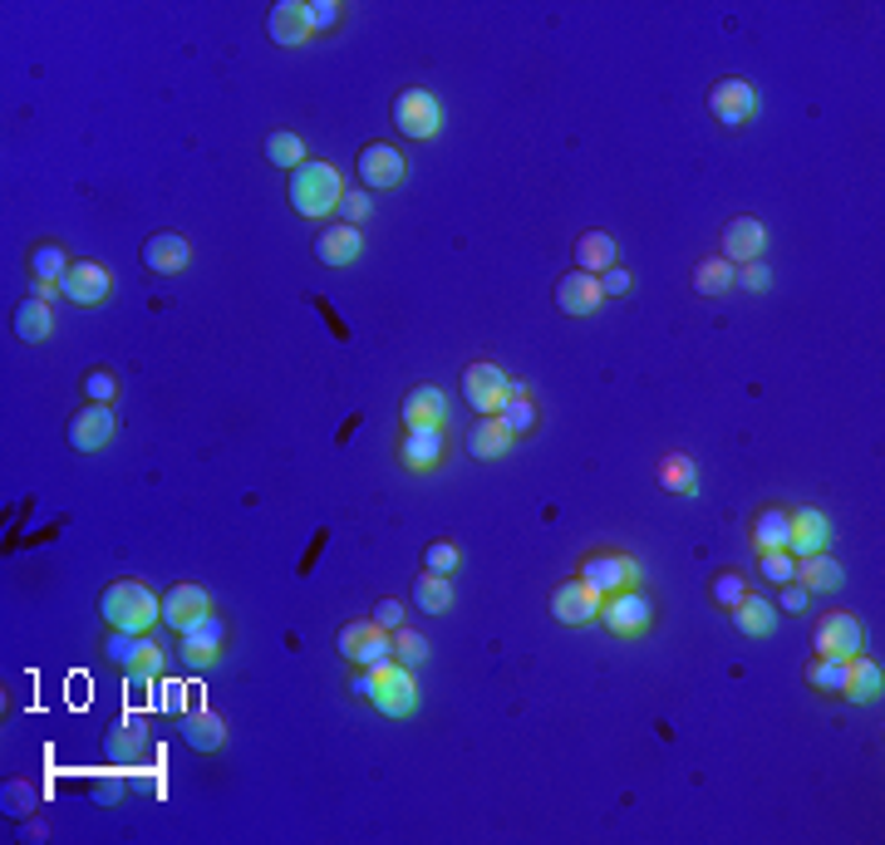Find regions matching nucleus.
<instances>
[{"instance_id":"4c0bfd02","label":"nucleus","mask_w":885,"mask_h":845,"mask_svg":"<svg viewBox=\"0 0 885 845\" xmlns=\"http://www.w3.org/2000/svg\"><path fill=\"white\" fill-rule=\"evenodd\" d=\"M694 291H698V295H724V291H734V266H728L724 256L698 261V266H694Z\"/></svg>"},{"instance_id":"423d86ee","label":"nucleus","mask_w":885,"mask_h":845,"mask_svg":"<svg viewBox=\"0 0 885 845\" xmlns=\"http://www.w3.org/2000/svg\"><path fill=\"white\" fill-rule=\"evenodd\" d=\"M340 654L355 668H379V664H389L393 658V634L379 630L375 620H349L340 630Z\"/></svg>"},{"instance_id":"c9c22d12","label":"nucleus","mask_w":885,"mask_h":845,"mask_svg":"<svg viewBox=\"0 0 885 845\" xmlns=\"http://www.w3.org/2000/svg\"><path fill=\"white\" fill-rule=\"evenodd\" d=\"M660 487L664 492H679V497H694L698 492V467H694V457H684V453H670L660 463Z\"/></svg>"},{"instance_id":"680f3d73","label":"nucleus","mask_w":885,"mask_h":845,"mask_svg":"<svg viewBox=\"0 0 885 845\" xmlns=\"http://www.w3.org/2000/svg\"><path fill=\"white\" fill-rule=\"evenodd\" d=\"M349 694H355V698H369V694H375V674H369V668H359L355 684H349Z\"/></svg>"},{"instance_id":"f704fd0d","label":"nucleus","mask_w":885,"mask_h":845,"mask_svg":"<svg viewBox=\"0 0 885 845\" xmlns=\"http://www.w3.org/2000/svg\"><path fill=\"white\" fill-rule=\"evenodd\" d=\"M162 668H168V654H162L158 644H152L148 634H144V640H138V649H134V658H128V668H124V674H128V688L152 684V678H158Z\"/></svg>"},{"instance_id":"49530a36","label":"nucleus","mask_w":885,"mask_h":845,"mask_svg":"<svg viewBox=\"0 0 885 845\" xmlns=\"http://www.w3.org/2000/svg\"><path fill=\"white\" fill-rule=\"evenodd\" d=\"M340 216H345V226H365L369 216H375V202H369V192H349V188H345Z\"/></svg>"},{"instance_id":"393cba45","label":"nucleus","mask_w":885,"mask_h":845,"mask_svg":"<svg viewBox=\"0 0 885 845\" xmlns=\"http://www.w3.org/2000/svg\"><path fill=\"white\" fill-rule=\"evenodd\" d=\"M188 261H192V251L178 232H158L144 241V266L152 276H178V271H188Z\"/></svg>"},{"instance_id":"a211bd4d","label":"nucleus","mask_w":885,"mask_h":845,"mask_svg":"<svg viewBox=\"0 0 885 845\" xmlns=\"http://www.w3.org/2000/svg\"><path fill=\"white\" fill-rule=\"evenodd\" d=\"M708 108H714L718 124L738 128V124H748V118L758 114V89L742 84V80H724V84H714V94H708Z\"/></svg>"},{"instance_id":"052dcab7","label":"nucleus","mask_w":885,"mask_h":845,"mask_svg":"<svg viewBox=\"0 0 885 845\" xmlns=\"http://www.w3.org/2000/svg\"><path fill=\"white\" fill-rule=\"evenodd\" d=\"M128 792H144V796H158V777H152V772H128Z\"/></svg>"},{"instance_id":"79ce46f5","label":"nucleus","mask_w":885,"mask_h":845,"mask_svg":"<svg viewBox=\"0 0 885 845\" xmlns=\"http://www.w3.org/2000/svg\"><path fill=\"white\" fill-rule=\"evenodd\" d=\"M762 580H772V585H787V580H797V556L792 551H762Z\"/></svg>"},{"instance_id":"a18cd8bd","label":"nucleus","mask_w":885,"mask_h":845,"mask_svg":"<svg viewBox=\"0 0 885 845\" xmlns=\"http://www.w3.org/2000/svg\"><path fill=\"white\" fill-rule=\"evenodd\" d=\"M457 546L453 541H429V551H423V570H439V575H453L457 570Z\"/></svg>"},{"instance_id":"aec40b11","label":"nucleus","mask_w":885,"mask_h":845,"mask_svg":"<svg viewBox=\"0 0 885 845\" xmlns=\"http://www.w3.org/2000/svg\"><path fill=\"white\" fill-rule=\"evenodd\" d=\"M453 419V403H447L443 389L433 383H419V389L403 399V427H447Z\"/></svg>"},{"instance_id":"412c9836","label":"nucleus","mask_w":885,"mask_h":845,"mask_svg":"<svg viewBox=\"0 0 885 845\" xmlns=\"http://www.w3.org/2000/svg\"><path fill=\"white\" fill-rule=\"evenodd\" d=\"M178 738L188 742L192 752H222L226 748V722H222V712H212V708H188L182 712Z\"/></svg>"},{"instance_id":"8fccbe9b","label":"nucleus","mask_w":885,"mask_h":845,"mask_svg":"<svg viewBox=\"0 0 885 845\" xmlns=\"http://www.w3.org/2000/svg\"><path fill=\"white\" fill-rule=\"evenodd\" d=\"M138 640H144V634H128V630H108V644H104V654L114 658L118 668H128V658H134V649H138Z\"/></svg>"},{"instance_id":"c03bdc74","label":"nucleus","mask_w":885,"mask_h":845,"mask_svg":"<svg viewBox=\"0 0 885 845\" xmlns=\"http://www.w3.org/2000/svg\"><path fill=\"white\" fill-rule=\"evenodd\" d=\"M497 419L507 423L512 433H531V427H537V403H531V399H512L507 409L497 413Z\"/></svg>"},{"instance_id":"5701e85b","label":"nucleus","mask_w":885,"mask_h":845,"mask_svg":"<svg viewBox=\"0 0 885 845\" xmlns=\"http://www.w3.org/2000/svg\"><path fill=\"white\" fill-rule=\"evenodd\" d=\"M881 694H885V674H881V664L876 658H861V654H851L846 658V688H841V698L846 704H881Z\"/></svg>"},{"instance_id":"e2e57ef3","label":"nucleus","mask_w":885,"mask_h":845,"mask_svg":"<svg viewBox=\"0 0 885 845\" xmlns=\"http://www.w3.org/2000/svg\"><path fill=\"white\" fill-rule=\"evenodd\" d=\"M20 836H25V841H45V836H50V831H45V826H40V821H30V826H25V831H20Z\"/></svg>"},{"instance_id":"a878e982","label":"nucleus","mask_w":885,"mask_h":845,"mask_svg":"<svg viewBox=\"0 0 885 845\" xmlns=\"http://www.w3.org/2000/svg\"><path fill=\"white\" fill-rule=\"evenodd\" d=\"M104 752H108V762L114 767H134L138 757L148 752V722L138 718V712L134 718H124V722H114V728H108Z\"/></svg>"},{"instance_id":"9b49d317","label":"nucleus","mask_w":885,"mask_h":845,"mask_svg":"<svg viewBox=\"0 0 885 845\" xmlns=\"http://www.w3.org/2000/svg\"><path fill=\"white\" fill-rule=\"evenodd\" d=\"M60 291H64V300H70V305H84V310H94V305L108 300V291H114V276H108V266H98V261H74V266L64 271Z\"/></svg>"},{"instance_id":"6e6552de","label":"nucleus","mask_w":885,"mask_h":845,"mask_svg":"<svg viewBox=\"0 0 885 845\" xmlns=\"http://www.w3.org/2000/svg\"><path fill=\"white\" fill-rule=\"evenodd\" d=\"M393 124L403 138H433L443 128V104L429 89H403L393 98Z\"/></svg>"},{"instance_id":"ddd939ff","label":"nucleus","mask_w":885,"mask_h":845,"mask_svg":"<svg viewBox=\"0 0 885 845\" xmlns=\"http://www.w3.org/2000/svg\"><path fill=\"white\" fill-rule=\"evenodd\" d=\"M114 409L108 403H84L80 413L70 419V447L74 453H98V447H108V437H114Z\"/></svg>"},{"instance_id":"09e8293b","label":"nucleus","mask_w":885,"mask_h":845,"mask_svg":"<svg viewBox=\"0 0 885 845\" xmlns=\"http://www.w3.org/2000/svg\"><path fill=\"white\" fill-rule=\"evenodd\" d=\"M114 393H118V379L108 374V369H89V374H84V399L89 403H108Z\"/></svg>"},{"instance_id":"bf43d9fd","label":"nucleus","mask_w":885,"mask_h":845,"mask_svg":"<svg viewBox=\"0 0 885 845\" xmlns=\"http://www.w3.org/2000/svg\"><path fill=\"white\" fill-rule=\"evenodd\" d=\"M54 295H64V291H60V281H35V276H30V300L54 305Z\"/></svg>"},{"instance_id":"39448f33","label":"nucleus","mask_w":885,"mask_h":845,"mask_svg":"<svg viewBox=\"0 0 885 845\" xmlns=\"http://www.w3.org/2000/svg\"><path fill=\"white\" fill-rule=\"evenodd\" d=\"M581 580L605 600V595H620V590H640L644 570H640V561H630V556H620V551H596V556H586Z\"/></svg>"},{"instance_id":"bb28decb","label":"nucleus","mask_w":885,"mask_h":845,"mask_svg":"<svg viewBox=\"0 0 885 845\" xmlns=\"http://www.w3.org/2000/svg\"><path fill=\"white\" fill-rule=\"evenodd\" d=\"M266 30H271V40H276V45H305V40L315 35L310 15H305V0H281V6H271Z\"/></svg>"},{"instance_id":"f3484780","label":"nucleus","mask_w":885,"mask_h":845,"mask_svg":"<svg viewBox=\"0 0 885 845\" xmlns=\"http://www.w3.org/2000/svg\"><path fill=\"white\" fill-rule=\"evenodd\" d=\"M202 614H212V595H207L202 585H192V580H182V585H172L168 595H162V624L168 630H188V624H197Z\"/></svg>"},{"instance_id":"cd10ccee","label":"nucleus","mask_w":885,"mask_h":845,"mask_svg":"<svg viewBox=\"0 0 885 845\" xmlns=\"http://www.w3.org/2000/svg\"><path fill=\"white\" fill-rule=\"evenodd\" d=\"M512 447V427L502 419H477L473 433H467V453L477 457V463H492V457H507Z\"/></svg>"},{"instance_id":"c756f323","label":"nucleus","mask_w":885,"mask_h":845,"mask_svg":"<svg viewBox=\"0 0 885 845\" xmlns=\"http://www.w3.org/2000/svg\"><path fill=\"white\" fill-rule=\"evenodd\" d=\"M797 585L802 590H841L846 585V570H841V561H832L826 551L802 556V561H797Z\"/></svg>"},{"instance_id":"7ed1b4c3","label":"nucleus","mask_w":885,"mask_h":845,"mask_svg":"<svg viewBox=\"0 0 885 845\" xmlns=\"http://www.w3.org/2000/svg\"><path fill=\"white\" fill-rule=\"evenodd\" d=\"M463 399L477 419H497L512 399H531V389H527V379L502 374L497 365H467L463 369Z\"/></svg>"},{"instance_id":"0eeeda50","label":"nucleus","mask_w":885,"mask_h":845,"mask_svg":"<svg viewBox=\"0 0 885 845\" xmlns=\"http://www.w3.org/2000/svg\"><path fill=\"white\" fill-rule=\"evenodd\" d=\"M222 644H226V624L217 614H202V620L178 634V658L192 674H202V668H212L222 658Z\"/></svg>"},{"instance_id":"3c124183","label":"nucleus","mask_w":885,"mask_h":845,"mask_svg":"<svg viewBox=\"0 0 885 845\" xmlns=\"http://www.w3.org/2000/svg\"><path fill=\"white\" fill-rule=\"evenodd\" d=\"M734 285H742V291L762 295L772 285V271L762 266V261H748V266H734Z\"/></svg>"},{"instance_id":"603ef678","label":"nucleus","mask_w":885,"mask_h":845,"mask_svg":"<svg viewBox=\"0 0 885 845\" xmlns=\"http://www.w3.org/2000/svg\"><path fill=\"white\" fill-rule=\"evenodd\" d=\"M305 15H310V30L340 25V6H335V0H305Z\"/></svg>"},{"instance_id":"b1692460","label":"nucleus","mask_w":885,"mask_h":845,"mask_svg":"<svg viewBox=\"0 0 885 845\" xmlns=\"http://www.w3.org/2000/svg\"><path fill=\"white\" fill-rule=\"evenodd\" d=\"M359 251H365V232H359V226H345L340 222V226H325V232L315 236V256H320L325 266H335V271L355 266Z\"/></svg>"},{"instance_id":"20e7f679","label":"nucleus","mask_w":885,"mask_h":845,"mask_svg":"<svg viewBox=\"0 0 885 845\" xmlns=\"http://www.w3.org/2000/svg\"><path fill=\"white\" fill-rule=\"evenodd\" d=\"M369 674H375V694H369V704L384 712V718H413V712H419V684H413L409 664L389 658V664L369 668Z\"/></svg>"},{"instance_id":"de8ad7c7","label":"nucleus","mask_w":885,"mask_h":845,"mask_svg":"<svg viewBox=\"0 0 885 845\" xmlns=\"http://www.w3.org/2000/svg\"><path fill=\"white\" fill-rule=\"evenodd\" d=\"M742 595H748V580H742L738 570H724V575L714 580V600H718V605H724V610H734Z\"/></svg>"},{"instance_id":"a19ab883","label":"nucleus","mask_w":885,"mask_h":845,"mask_svg":"<svg viewBox=\"0 0 885 845\" xmlns=\"http://www.w3.org/2000/svg\"><path fill=\"white\" fill-rule=\"evenodd\" d=\"M393 658L409 664V668L429 664V640H423L419 630H393Z\"/></svg>"},{"instance_id":"2f4dec72","label":"nucleus","mask_w":885,"mask_h":845,"mask_svg":"<svg viewBox=\"0 0 885 845\" xmlns=\"http://www.w3.org/2000/svg\"><path fill=\"white\" fill-rule=\"evenodd\" d=\"M413 605L423 614H447L453 610V580L439 575V570H423V575L413 580Z\"/></svg>"},{"instance_id":"4be33fe9","label":"nucleus","mask_w":885,"mask_h":845,"mask_svg":"<svg viewBox=\"0 0 885 845\" xmlns=\"http://www.w3.org/2000/svg\"><path fill=\"white\" fill-rule=\"evenodd\" d=\"M556 305L561 315H596L605 305V291H600V276H586V271H571L556 285Z\"/></svg>"},{"instance_id":"473e14b6","label":"nucleus","mask_w":885,"mask_h":845,"mask_svg":"<svg viewBox=\"0 0 885 845\" xmlns=\"http://www.w3.org/2000/svg\"><path fill=\"white\" fill-rule=\"evenodd\" d=\"M787 536H792V521H787L782 507H768V511L752 517V546H758V556L762 551H787Z\"/></svg>"},{"instance_id":"dca6fc26","label":"nucleus","mask_w":885,"mask_h":845,"mask_svg":"<svg viewBox=\"0 0 885 845\" xmlns=\"http://www.w3.org/2000/svg\"><path fill=\"white\" fill-rule=\"evenodd\" d=\"M768 251V226L758 216H734L724 226V261L728 266H748V261H762Z\"/></svg>"},{"instance_id":"f03ea898","label":"nucleus","mask_w":885,"mask_h":845,"mask_svg":"<svg viewBox=\"0 0 885 845\" xmlns=\"http://www.w3.org/2000/svg\"><path fill=\"white\" fill-rule=\"evenodd\" d=\"M340 197H345V182H340V168L335 162H301L291 178V207L310 222H325L330 212H340Z\"/></svg>"},{"instance_id":"4d7b16f0","label":"nucleus","mask_w":885,"mask_h":845,"mask_svg":"<svg viewBox=\"0 0 885 845\" xmlns=\"http://www.w3.org/2000/svg\"><path fill=\"white\" fill-rule=\"evenodd\" d=\"M807 595H812V590H802V585H792V580H787V585H782V610L787 614H802L807 610Z\"/></svg>"},{"instance_id":"1a4fd4ad","label":"nucleus","mask_w":885,"mask_h":845,"mask_svg":"<svg viewBox=\"0 0 885 845\" xmlns=\"http://www.w3.org/2000/svg\"><path fill=\"white\" fill-rule=\"evenodd\" d=\"M654 620V605L640 595V590H620V595H605L600 600V624H605L610 634H620V640H635V634L650 630Z\"/></svg>"},{"instance_id":"58836bf2","label":"nucleus","mask_w":885,"mask_h":845,"mask_svg":"<svg viewBox=\"0 0 885 845\" xmlns=\"http://www.w3.org/2000/svg\"><path fill=\"white\" fill-rule=\"evenodd\" d=\"M74 261L64 256V246H54V241H45V246H35V256H30V276L35 281H64V271H70Z\"/></svg>"},{"instance_id":"72a5a7b5","label":"nucleus","mask_w":885,"mask_h":845,"mask_svg":"<svg viewBox=\"0 0 885 845\" xmlns=\"http://www.w3.org/2000/svg\"><path fill=\"white\" fill-rule=\"evenodd\" d=\"M15 335L25 339V345H45V339L54 335V310L45 300H25L15 310Z\"/></svg>"},{"instance_id":"864d4df0","label":"nucleus","mask_w":885,"mask_h":845,"mask_svg":"<svg viewBox=\"0 0 885 845\" xmlns=\"http://www.w3.org/2000/svg\"><path fill=\"white\" fill-rule=\"evenodd\" d=\"M375 624H379V630H403V605H399V600H379V605H375Z\"/></svg>"},{"instance_id":"13d9d810","label":"nucleus","mask_w":885,"mask_h":845,"mask_svg":"<svg viewBox=\"0 0 885 845\" xmlns=\"http://www.w3.org/2000/svg\"><path fill=\"white\" fill-rule=\"evenodd\" d=\"M600 291H605V295H625V291H630V271L610 266L605 276H600Z\"/></svg>"},{"instance_id":"6ab92c4d","label":"nucleus","mask_w":885,"mask_h":845,"mask_svg":"<svg viewBox=\"0 0 885 845\" xmlns=\"http://www.w3.org/2000/svg\"><path fill=\"white\" fill-rule=\"evenodd\" d=\"M787 521H792V536H787V551H792L797 561H802V556L826 551V541H832V521H826L816 507H797V511H787Z\"/></svg>"},{"instance_id":"2eb2a0df","label":"nucleus","mask_w":885,"mask_h":845,"mask_svg":"<svg viewBox=\"0 0 885 845\" xmlns=\"http://www.w3.org/2000/svg\"><path fill=\"white\" fill-rule=\"evenodd\" d=\"M551 614L561 624H571V630H581V624H596L600 620V595L586 585V580H561L551 595Z\"/></svg>"},{"instance_id":"37998d69","label":"nucleus","mask_w":885,"mask_h":845,"mask_svg":"<svg viewBox=\"0 0 885 845\" xmlns=\"http://www.w3.org/2000/svg\"><path fill=\"white\" fill-rule=\"evenodd\" d=\"M0 801H6V811L10 816H35V801H40V792L30 782H10L6 792H0Z\"/></svg>"},{"instance_id":"c85d7f7f","label":"nucleus","mask_w":885,"mask_h":845,"mask_svg":"<svg viewBox=\"0 0 885 845\" xmlns=\"http://www.w3.org/2000/svg\"><path fill=\"white\" fill-rule=\"evenodd\" d=\"M734 624H738V634H748V640H768V634L778 630V610L748 590V595L734 605Z\"/></svg>"},{"instance_id":"7c9ffc66","label":"nucleus","mask_w":885,"mask_h":845,"mask_svg":"<svg viewBox=\"0 0 885 845\" xmlns=\"http://www.w3.org/2000/svg\"><path fill=\"white\" fill-rule=\"evenodd\" d=\"M620 261V251H615V236H605V232H586L581 241H576V266L586 271V276H605L610 266Z\"/></svg>"},{"instance_id":"4468645a","label":"nucleus","mask_w":885,"mask_h":845,"mask_svg":"<svg viewBox=\"0 0 885 845\" xmlns=\"http://www.w3.org/2000/svg\"><path fill=\"white\" fill-rule=\"evenodd\" d=\"M443 447H447V427H403L399 463L409 472H433L443 463Z\"/></svg>"},{"instance_id":"e433bc0d","label":"nucleus","mask_w":885,"mask_h":845,"mask_svg":"<svg viewBox=\"0 0 885 845\" xmlns=\"http://www.w3.org/2000/svg\"><path fill=\"white\" fill-rule=\"evenodd\" d=\"M807 684H812L816 694H826V698H841V688H846V658H822L816 654L812 664H807Z\"/></svg>"},{"instance_id":"f8f14e48","label":"nucleus","mask_w":885,"mask_h":845,"mask_svg":"<svg viewBox=\"0 0 885 845\" xmlns=\"http://www.w3.org/2000/svg\"><path fill=\"white\" fill-rule=\"evenodd\" d=\"M812 644H816V654H822V658H851V654H861L866 634H861L856 614H836L832 610V614H822V620H816Z\"/></svg>"},{"instance_id":"9d476101","label":"nucleus","mask_w":885,"mask_h":845,"mask_svg":"<svg viewBox=\"0 0 885 845\" xmlns=\"http://www.w3.org/2000/svg\"><path fill=\"white\" fill-rule=\"evenodd\" d=\"M359 178L375 192H393L409 178V158H403L399 148H389V142H365V148H359Z\"/></svg>"},{"instance_id":"6e6d98bb","label":"nucleus","mask_w":885,"mask_h":845,"mask_svg":"<svg viewBox=\"0 0 885 845\" xmlns=\"http://www.w3.org/2000/svg\"><path fill=\"white\" fill-rule=\"evenodd\" d=\"M158 708H162V712H182V708H188V688H182V684H162Z\"/></svg>"},{"instance_id":"f257e3e1","label":"nucleus","mask_w":885,"mask_h":845,"mask_svg":"<svg viewBox=\"0 0 885 845\" xmlns=\"http://www.w3.org/2000/svg\"><path fill=\"white\" fill-rule=\"evenodd\" d=\"M108 630H128V634H148L152 624H162V600L152 595L144 580H114L98 600Z\"/></svg>"},{"instance_id":"ea45409f","label":"nucleus","mask_w":885,"mask_h":845,"mask_svg":"<svg viewBox=\"0 0 885 845\" xmlns=\"http://www.w3.org/2000/svg\"><path fill=\"white\" fill-rule=\"evenodd\" d=\"M266 162L271 168H301L305 162V142L295 134H271L266 138Z\"/></svg>"},{"instance_id":"5fc2aeb1","label":"nucleus","mask_w":885,"mask_h":845,"mask_svg":"<svg viewBox=\"0 0 885 845\" xmlns=\"http://www.w3.org/2000/svg\"><path fill=\"white\" fill-rule=\"evenodd\" d=\"M124 792H128V777H104V782L94 786V801H98V806H114Z\"/></svg>"}]
</instances>
